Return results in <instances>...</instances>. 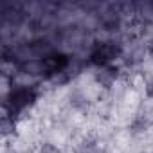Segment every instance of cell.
Masks as SVG:
<instances>
[{"label":"cell","instance_id":"obj_1","mask_svg":"<svg viewBox=\"0 0 153 153\" xmlns=\"http://www.w3.org/2000/svg\"><path fill=\"white\" fill-rule=\"evenodd\" d=\"M36 97H38V94H36V90L33 87H25L24 85V87L13 88L7 94L6 101H4V110H6L4 115L15 117V114H18L22 110H25L27 106H31L36 101Z\"/></svg>","mask_w":153,"mask_h":153},{"label":"cell","instance_id":"obj_2","mask_svg":"<svg viewBox=\"0 0 153 153\" xmlns=\"http://www.w3.org/2000/svg\"><path fill=\"white\" fill-rule=\"evenodd\" d=\"M121 56V45L115 43V42H105L101 45H97L92 52H90V58L88 61L97 67V68H103L106 65H110L115 58Z\"/></svg>","mask_w":153,"mask_h":153},{"label":"cell","instance_id":"obj_3","mask_svg":"<svg viewBox=\"0 0 153 153\" xmlns=\"http://www.w3.org/2000/svg\"><path fill=\"white\" fill-rule=\"evenodd\" d=\"M40 61H42V70L49 74V78H52V76H56V74L65 72L67 67H68V63H70L68 56L63 54V52H51L49 56L42 58Z\"/></svg>","mask_w":153,"mask_h":153},{"label":"cell","instance_id":"obj_4","mask_svg":"<svg viewBox=\"0 0 153 153\" xmlns=\"http://www.w3.org/2000/svg\"><path fill=\"white\" fill-rule=\"evenodd\" d=\"M117 76H119V68L114 67V65H106V67H103V68H99V70L96 72L94 78H96V81H97L101 87L108 88V87H112V85L115 83Z\"/></svg>","mask_w":153,"mask_h":153},{"label":"cell","instance_id":"obj_5","mask_svg":"<svg viewBox=\"0 0 153 153\" xmlns=\"http://www.w3.org/2000/svg\"><path fill=\"white\" fill-rule=\"evenodd\" d=\"M15 130H16L15 117H11V115H4L2 121H0V133H2V137H9L11 133H15Z\"/></svg>","mask_w":153,"mask_h":153},{"label":"cell","instance_id":"obj_6","mask_svg":"<svg viewBox=\"0 0 153 153\" xmlns=\"http://www.w3.org/2000/svg\"><path fill=\"white\" fill-rule=\"evenodd\" d=\"M76 153H99V146H97L96 140L85 139L81 144H78V148H76Z\"/></svg>","mask_w":153,"mask_h":153},{"label":"cell","instance_id":"obj_7","mask_svg":"<svg viewBox=\"0 0 153 153\" xmlns=\"http://www.w3.org/2000/svg\"><path fill=\"white\" fill-rule=\"evenodd\" d=\"M146 126H148V123H146V119L144 117H137L133 123H131V131H135V133H139V131H142V130H146Z\"/></svg>","mask_w":153,"mask_h":153},{"label":"cell","instance_id":"obj_8","mask_svg":"<svg viewBox=\"0 0 153 153\" xmlns=\"http://www.w3.org/2000/svg\"><path fill=\"white\" fill-rule=\"evenodd\" d=\"M40 153H59V148L52 142H43L40 146Z\"/></svg>","mask_w":153,"mask_h":153},{"label":"cell","instance_id":"obj_9","mask_svg":"<svg viewBox=\"0 0 153 153\" xmlns=\"http://www.w3.org/2000/svg\"><path fill=\"white\" fill-rule=\"evenodd\" d=\"M146 96H148L149 99H153V81H149V83L146 85Z\"/></svg>","mask_w":153,"mask_h":153},{"label":"cell","instance_id":"obj_10","mask_svg":"<svg viewBox=\"0 0 153 153\" xmlns=\"http://www.w3.org/2000/svg\"><path fill=\"white\" fill-rule=\"evenodd\" d=\"M151 52H153V45H151Z\"/></svg>","mask_w":153,"mask_h":153}]
</instances>
